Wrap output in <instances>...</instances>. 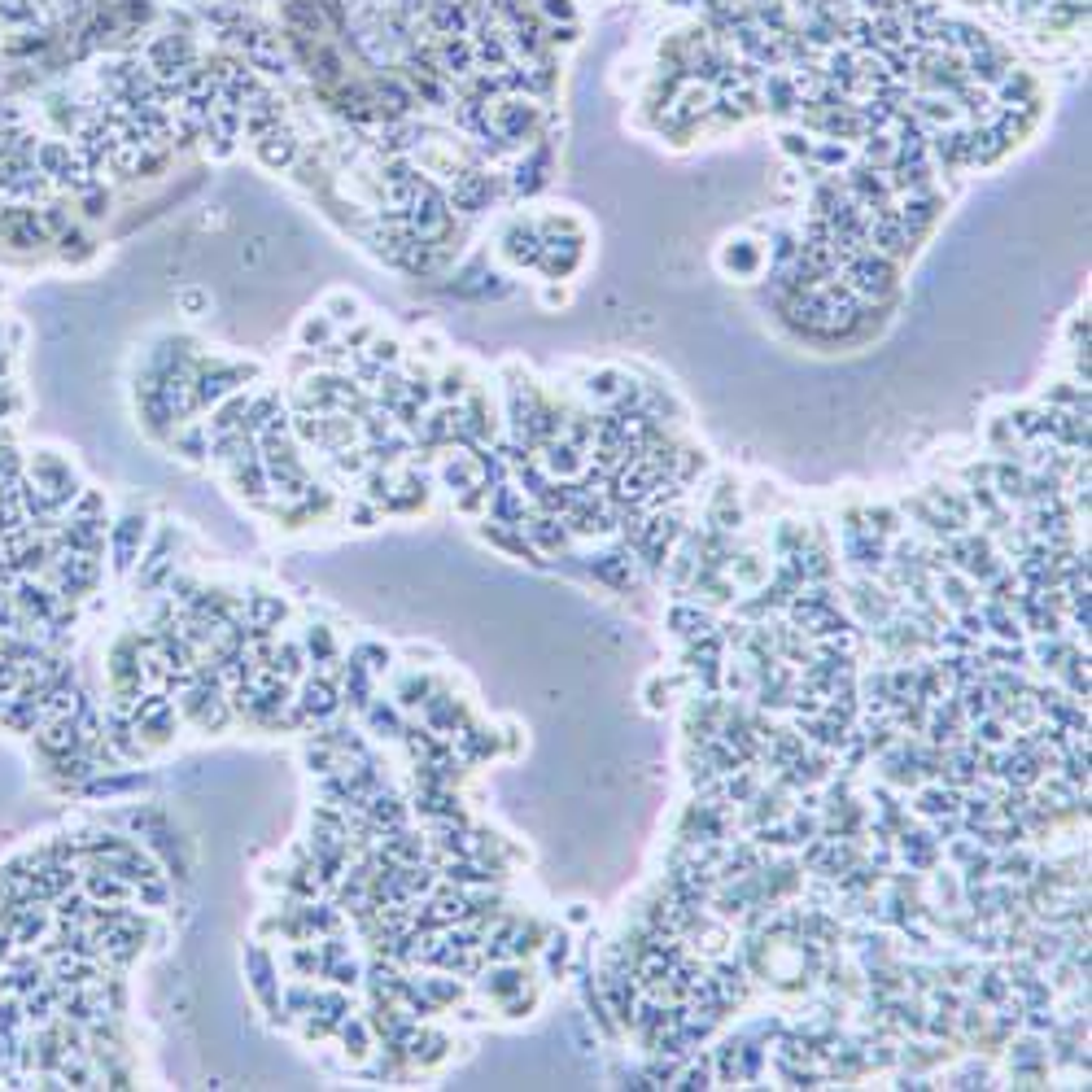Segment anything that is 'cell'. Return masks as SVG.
Masks as SVG:
<instances>
[{"label": "cell", "mask_w": 1092, "mask_h": 1092, "mask_svg": "<svg viewBox=\"0 0 1092 1092\" xmlns=\"http://www.w3.org/2000/svg\"><path fill=\"white\" fill-rule=\"evenodd\" d=\"M26 477L40 485V490L49 494L62 511H70V502L79 499V490H83L79 477H74V468L62 459V455H53V451H35L31 463H26Z\"/></svg>", "instance_id": "cell-1"}, {"label": "cell", "mask_w": 1092, "mask_h": 1092, "mask_svg": "<svg viewBox=\"0 0 1092 1092\" xmlns=\"http://www.w3.org/2000/svg\"><path fill=\"white\" fill-rule=\"evenodd\" d=\"M49 573H53V590H58L66 603H74V599H83V594L101 582V559L97 555H74V550H62V555H53Z\"/></svg>", "instance_id": "cell-2"}, {"label": "cell", "mask_w": 1092, "mask_h": 1092, "mask_svg": "<svg viewBox=\"0 0 1092 1092\" xmlns=\"http://www.w3.org/2000/svg\"><path fill=\"white\" fill-rule=\"evenodd\" d=\"M293 704L311 717V725L332 721V717H337V708H341V682L328 674V669H315V674L302 677V690L293 695Z\"/></svg>", "instance_id": "cell-3"}, {"label": "cell", "mask_w": 1092, "mask_h": 1092, "mask_svg": "<svg viewBox=\"0 0 1092 1092\" xmlns=\"http://www.w3.org/2000/svg\"><path fill=\"white\" fill-rule=\"evenodd\" d=\"M245 970H249V987H254V996L263 1001V1010L272 1014V1019H280V1014H284V996H280L272 953H267L263 944H249L245 948Z\"/></svg>", "instance_id": "cell-4"}, {"label": "cell", "mask_w": 1092, "mask_h": 1092, "mask_svg": "<svg viewBox=\"0 0 1092 1092\" xmlns=\"http://www.w3.org/2000/svg\"><path fill=\"white\" fill-rule=\"evenodd\" d=\"M145 538H149V520L145 511H127L114 529H109V546H114V573H132L140 550H145Z\"/></svg>", "instance_id": "cell-5"}, {"label": "cell", "mask_w": 1092, "mask_h": 1092, "mask_svg": "<svg viewBox=\"0 0 1092 1092\" xmlns=\"http://www.w3.org/2000/svg\"><path fill=\"white\" fill-rule=\"evenodd\" d=\"M9 599H14L26 616H31L35 625H49L53 616H58L62 603H66L58 590H53V586H44L40 577H18V582H14V590H9Z\"/></svg>", "instance_id": "cell-6"}, {"label": "cell", "mask_w": 1092, "mask_h": 1092, "mask_svg": "<svg viewBox=\"0 0 1092 1092\" xmlns=\"http://www.w3.org/2000/svg\"><path fill=\"white\" fill-rule=\"evenodd\" d=\"M419 713H424V721L433 725V730H442L446 739H455V734L468 725V713H463V708L455 704L446 690H433V695L424 699V708H419Z\"/></svg>", "instance_id": "cell-7"}, {"label": "cell", "mask_w": 1092, "mask_h": 1092, "mask_svg": "<svg viewBox=\"0 0 1092 1092\" xmlns=\"http://www.w3.org/2000/svg\"><path fill=\"white\" fill-rule=\"evenodd\" d=\"M376 699V686H371V669L363 665L359 656H350V665H341V704L350 708H368Z\"/></svg>", "instance_id": "cell-8"}, {"label": "cell", "mask_w": 1092, "mask_h": 1092, "mask_svg": "<svg viewBox=\"0 0 1092 1092\" xmlns=\"http://www.w3.org/2000/svg\"><path fill=\"white\" fill-rule=\"evenodd\" d=\"M525 966H516V961H499V966H490L481 975V992L494 996V1001H507V996L525 992Z\"/></svg>", "instance_id": "cell-9"}, {"label": "cell", "mask_w": 1092, "mask_h": 1092, "mask_svg": "<svg viewBox=\"0 0 1092 1092\" xmlns=\"http://www.w3.org/2000/svg\"><path fill=\"white\" fill-rule=\"evenodd\" d=\"M363 813H368V821L380 830V835H385V830L407 826V808H403V800H398L389 787L371 791V796H368V805H363Z\"/></svg>", "instance_id": "cell-10"}, {"label": "cell", "mask_w": 1092, "mask_h": 1092, "mask_svg": "<svg viewBox=\"0 0 1092 1092\" xmlns=\"http://www.w3.org/2000/svg\"><path fill=\"white\" fill-rule=\"evenodd\" d=\"M240 616H245L254 630H280V621L288 616V603L280 599V594L254 590V594H245V608H240Z\"/></svg>", "instance_id": "cell-11"}, {"label": "cell", "mask_w": 1092, "mask_h": 1092, "mask_svg": "<svg viewBox=\"0 0 1092 1092\" xmlns=\"http://www.w3.org/2000/svg\"><path fill=\"white\" fill-rule=\"evenodd\" d=\"M502 245H507V258H516L525 267H538V258H543V232L534 223H511Z\"/></svg>", "instance_id": "cell-12"}, {"label": "cell", "mask_w": 1092, "mask_h": 1092, "mask_svg": "<svg viewBox=\"0 0 1092 1092\" xmlns=\"http://www.w3.org/2000/svg\"><path fill=\"white\" fill-rule=\"evenodd\" d=\"M258 157H263L272 171H280V166H293V157H297L293 132H284L280 123L272 127V132H263V136H258Z\"/></svg>", "instance_id": "cell-13"}, {"label": "cell", "mask_w": 1092, "mask_h": 1092, "mask_svg": "<svg viewBox=\"0 0 1092 1092\" xmlns=\"http://www.w3.org/2000/svg\"><path fill=\"white\" fill-rule=\"evenodd\" d=\"M263 669H272V674H280L284 682H297V677H306V647L293 638H276V651L272 660H267Z\"/></svg>", "instance_id": "cell-14"}, {"label": "cell", "mask_w": 1092, "mask_h": 1092, "mask_svg": "<svg viewBox=\"0 0 1092 1092\" xmlns=\"http://www.w3.org/2000/svg\"><path fill=\"white\" fill-rule=\"evenodd\" d=\"M494 525H525V499H520V490H511V485H494L490 490V516Z\"/></svg>", "instance_id": "cell-15"}, {"label": "cell", "mask_w": 1092, "mask_h": 1092, "mask_svg": "<svg viewBox=\"0 0 1092 1092\" xmlns=\"http://www.w3.org/2000/svg\"><path fill=\"white\" fill-rule=\"evenodd\" d=\"M525 538L529 543H534L538 550H559L568 543V534H564V525H559L555 520V511H543V516H534V520H525Z\"/></svg>", "instance_id": "cell-16"}, {"label": "cell", "mask_w": 1092, "mask_h": 1092, "mask_svg": "<svg viewBox=\"0 0 1092 1092\" xmlns=\"http://www.w3.org/2000/svg\"><path fill=\"white\" fill-rule=\"evenodd\" d=\"M380 839H385V852L394 856V861H403V865L424 861V835H415V830L398 826V830H385Z\"/></svg>", "instance_id": "cell-17"}, {"label": "cell", "mask_w": 1092, "mask_h": 1092, "mask_svg": "<svg viewBox=\"0 0 1092 1092\" xmlns=\"http://www.w3.org/2000/svg\"><path fill=\"white\" fill-rule=\"evenodd\" d=\"M232 485H237L240 494H249V499H263V494L272 490V481H267V468H263V455H258V459L232 463Z\"/></svg>", "instance_id": "cell-18"}, {"label": "cell", "mask_w": 1092, "mask_h": 1092, "mask_svg": "<svg viewBox=\"0 0 1092 1092\" xmlns=\"http://www.w3.org/2000/svg\"><path fill=\"white\" fill-rule=\"evenodd\" d=\"M800 730H805V739L808 743H817V748H835V752H844L848 748V725H839V721H805V717H800Z\"/></svg>", "instance_id": "cell-19"}, {"label": "cell", "mask_w": 1092, "mask_h": 1092, "mask_svg": "<svg viewBox=\"0 0 1092 1092\" xmlns=\"http://www.w3.org/2000/svg\"><path fill=\"white\" fill-rule=\"evenodd\" d=\"M302 647H306V656H311L315 665H332V660H337V638H332L328 625H306Z\"/></svg>", "instance_id": "cell-20"}, {"label": "cell", "mask_w": 1092, "mask_h": 1092, "mask_svg": "<svg viewBox=\"0 0 1092 1092\" xmlns=\"http://www.w3.org/2000/svg\"><path fill=\"white\" fill-rule=\"evenodd\" d=\"M918 813L922 817H953V813H961V796L957 791H948V787H931V791H922L918 796Z\"/></svg>", "instance_id": "cell-21"}, {"label": "cell", "mask_w": 1092, "mask_h": 1092, "mask_svg": "<svg viewBox=\"0 0 1092 1092\" xmlns=\"http://www.w3.org/2000/svg\"><path fill=\"white\" fill-rule=\"evenodd\" d=\"M368 725L376 734H385V739H403V717H398V704H385V699H371L368 708Z\"/></svg>", "instance_id": "cell-22"}, {"label": "cell", "mask_w": 1092, "mask_h": 1092, "mask_svg": "<svg viewBox=\"0 0 1092 1092\" xmlns=\"http://www.w3.org/2000/svg\"><path fill=\"white\" fill-rule=\"evenodd\" d=\"M939 599H944L953 612L975 608V590H970V582L961 573H953V568H944V577H939Z\"/></svg>", "instance_id": "cell-23"}, {"label": "cell", "mask_w": 1092, "mask_h": 1092, "mask_svg": "<svg viewBox=\"0 0 1092 1092\" xmlns=\"http://www.w3.org/2000/svg\"><path fill=\"white\" fill-rule=\"evenodd\" d=\"M979 621H983V630H992L996 638H1005V642H1019V621H1014L1010 612L1001 608V603H983V608H979Z\"/></svg>", "instance_id": "cell-24"}, {"label": "cell", "mask_w": 1092, "mask_h": 1092, "mask_svg": "<svg viewBox=\"0 0 1092 1092\" xmlns=\"http://www.w3.org/2000/svg\"><path fill=\"white\" fill-rule=\"evenodd\" d=\"M337 1035H341V1044H345V1053H350V1058H368V1049H371V1026H368V1019H345L341 1026H337Z\"/></svg>", "instance_id": "cell-25"}, {"label": "cell", "mask_w": 1092, "mask_h": 1092, "mask_svg": "<svg viewBox=\"0 0 1092 1092\" xmlns=\"http://www.w3.org/2000/svg\"><path fill=\"white\" fill-rule=\"evenodd\" d=\"M433 677H419V674H411V677H403V686L394 690V704L398 708H424V699L433 695Z\"/></svg>", "instance_id": "cell-26"}, {"label": "cell", "mask_w": 1092, "mask_h": 1092, "mask_svg": "<svg viewBox=\"0 0 1092 1092\" xmlns=\"http://www.w3.org/2000/svg\"><path fill=\"white\" fill-rule=\"evenodd\" d=\"M419 987H424V996L442 1010V1005H455L463 996V983L459 979H446V975H433V979H419Z\"/></svg>", "instance_id": "cell-27"}, {"label": "cell", "mask_w": 1092, "mask_h": 1092, "mask_svg": "<svg viewBox=\"0 0 1092 1092\" xmlns=\"http://www.w3.org/2000/svg\"><path fill=\"white\" fill-rule=\"evenodd\" d=\"M546 468L559 477H573V472H582V455L568 442H546Z\"/></svg>", "instance_id": "cell-28"}, {"label": "cell", "mask_w": 1092, "mask_h": 1092, "mask_svg": "<svg viewBox=\"0 0 1092 1092\" xmlns=\"http://www.w3.org/2000/svg\"><path fill=\"white\" fill-rule=\"evenodd\" d=\"M608 996H612V1014L621 1026H633V987H625V975L608 979Z\"/></svg>", "instance_id": "cell-29"}, {"label": "cell", "mask_w": 1092, "mask_h": 1092, "mask_svg": "<svg viewBox=\"0 0 1092 1092\" xmlns=\"http://www.w3.org/2000/svg\"><path fill=\"white\" fill-rule=\"evenodd\" d=\"M136 900L149 904V909H166L171 900V888H166V874H153V879H140L136 883Z\"/></svg>", "instance_id": "cell-30"}, {"label": "cell", "mask_w": 1092, "mask_h": 1092, "mask_svg": "<svg viewBox=\"0 0 1092 1092\" xmlns=\"http://www.w3.org/2000/svg\"><path fill=\"white\" fill-rule=\"evenodd\" d=\"M1062 669H1067V677H1070V695L1088 699V656H1079V651L1070 647L1067 660H1062Z\"/></svg>", "instance_id": "cell-31"}, {"label": "cell", "mask_w": 1092, "mask_h": 1092, "mask_svg": "<svg viewBox=\"0 0 1092 1092\" xmlns=\"http://www.w3.org/2000/svg\"><path fill=\"white\" fill-rule=\"evenodd\" d=\"M992 870L1001 874V879H1031V870H1035V861L1026 852H1010V856H1001V861H992Z\"/></svg>", "instance_id": "cell-32"}, {"label": "cell", "mask_w": 1092, "mask_h": 1092, "mask_svg": "<svg viewBox=\"0 0 1092 1092\" xmlns=\"http://www.w3.org/2000/svg\"><path fill=\"white\" fill-rule=\"evenodd\" d=\"M996 485H1001V499H1023V494H1026V472L1010 468V463H996Z\"/></svg>", "instance_id": "cell-33"}, {"label": "cell", "mask_w": 1092, "mask_h": 1092, "mask_svg": "<svg viewBox=\"0 0 1092 1092\" xmlns=\"http://www.w3.org/2000/svg\"><path fill=\"white\" fill-rule=\"evenodd\" d=\"M1067 651L1070 647H1067V642H1058V633H1044V642L1035 647V660H1040L1044 669H1053V674H1058L1062 660H1067Z\"/></svg>", "instance_id": "cell-34"}, {"label": "cell", "mask_w": 1092, "mask_h": 1092, "mask_svg": "<svg viewBox=\"0 0 1092 1092\" xmlns=\"http://www.w3.org/2000/svg\"><path fill=\"white\" fill-rule=\"evenodd\" d=\"M594 573H599L603 582H612V586H625V573H630V555H603L599 564H594Z\"/></svg>", "instance_id": "cell-35"}, {"label": "cell", "mask_w": 1092, "mask_h": 1092, "mask_svg": "<svg viewBox=\"0 0 1092 1092\" xmlns=\"http://www.w3.org/2000/svg\"><path fill=\"white\" fill-rule=\"evenodd\" d=\"M1010 1062L1019 1070H1035L1044 1062V1049H1040V1040H1023V1044H1014V1053H1010Z\"/></svg>", "instance_id": "cell-36"}, {"label": "cell", "mask_w": 1092, "mask_h": 1092, "mask_svg": "<svg viewBox=\"0 0 1092 1092\" xmlns=\"http://www.w3.org/2000/svg\"><path fill=\"white\" fill-rule=\"evenodd\" d=\"M674 625H677L682 633H699V638H704V633H713V630H708L713 621H708V616H699V612H690V608H677V612H674Z\"/></svg>", "instance_id": "cell-37"}, {"label": "cell", "mask_w": 1092, "mask_h": 1092, "mask_svg": "<svg viewBox=\"0 0 1092 1092\" xmlns=\"http://www.w3.org/2000/svg\"><path fill=\"white\" fill-rule=\"evenodd\" d=\"M354 656L359 660H371V674H380V669H389V651L385 647H376V642H359V647H354Z\"/></svg>", "instance_id": "cell-38"}, {"label": "cell", "mask_w": 1092, "mask_h": 1092, "mask_svg": "<svg viewBox=\"0 0 1092 1092\" xmlns=\"http://www.w3.org/2000/svg\"><path fill=\"white\" fill-rule=\"evenodd\" d=\"M677 1088H713V1070H708V1058H704V1067L682 1070V1075H677Z\"/></svg>", "instance_id": "cell-39"}, {"label": "cell", "mask_w": 1092, "mask_h": 1092, "mask_svg": "<svg viewBox=\"0 0 1092 1092\" xmlns=\"http://www.w3.org/2000/svg\"><path fill=\"white\" fill-rule=\"evenodd\" d=\"M1005 992H1010V983H1005L1001 975H983V983H979V996H983L987 1005H996V1001H1005Z\"/></svg>", "instance_id": "cell-40"}, {"label": "cell", "mask_w": 1092, "mask_h": 1092, "mask_svg": "<svg viewBox=\"0 0 1092 1092\" xmlns=\"http://www.w3.org/2000/svg\"><path fill=\"white\" fill-rule=\"evenodd\" d=\"M433 394H437V398H446V403H451V398L459 403V398H463V371H446V376H442V385H437Z\"/></svg>", "instance_id": "cell-41"}, {"label": "cell", "mask_w": 1092, "mask_h": 1092, "mask_svg": "<svg viewBox=\"0 0 1092 1092\" xmlns=\"http://www.w3.org/2000/svg\"><path fill=\"white\" fill-rule=\"evenodd\" d=\"M328 337H332V324L328 320H306L302 324V341L306 345H324Z\"/></svg>", "instance_id": "cell-42"}, {"label": "cell", "mask_w": 1092, "mask_h": 1092, "mask_svg": "<svg viewBox=\"0 0 1092 1092\" xmlns=\"http://www.w3.org/2000/svg\"><path fill=\"white\" fill-rule=\"evenodd\" d=\"M564 961H568V936H555V939H550L546 966H550V970H555V975H559V970H564Z\"/></svg>", "instance_id": "cell-43"}, {"label": "cell", "mask_w": 1092, "mask_h": 1092, "mask_svg": "<svg viewBox=\"0 0 1092 1092\" xmlns=\"http://www.w3.org/2000/svg\"><path fill=\"white\" fill-rule=\"evenodd\" d=\"M1031 953H1035V961L1058 957V953H1062V939H1058V936H1035V948H1031Z\"/></svg>", "instance_id": "cell-44"}, {"label": "cell", "mask_w": 1092, "mask_h": 1092, "mask_svg": "<svg viewBox=\"0 0 1092 1092\" xmlns=\"http://www.w3.org/2000/svg\"><path fill=\"white\" fill-rule=\"evenodd\" d=\"M748 796H756V778L752 773H739V778L730 782V800H748Z\"/></svg>", "instance_id": "cell-45"}, {"label": "cell", "mask_w": 1092, "mask_h": 1092, "mask_svg": "<svg viewBox=\"0 0 1092 1092\" xmlns=\"http://www.w3.org/2000/svg\"><path fill=\"white\" fill-rule=\"evenodd\" d=\"M328 306H332V311H337V315H332V320H354V297H332Z\"/></svg>", "instance_id": "cell-46"}, {"label": "cell", "mask_w": 1092, "mask_h": 1092, "mask_svg": "<svg viewBox=\"0 0 1092 1092\" xmlns=\"http://www.w3.org/2000/svg\"><path fill=\"white\" fill-rule=\"evenodd\" d=\"M371 520H376V511H371V502H354V525L368 529Z\"/></svg>", "instance_id": "cell-47"}]
</instances>
